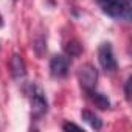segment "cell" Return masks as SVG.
<instances>
[{
  "label": "cell",
  "instance_id": "obj_5",
  "mask_svg": "<svg viewBox=\"0 0 132 132\" xmlns=\"http://www.w3.org/2000/svg\"><path fill=\"white\" fill-rule=\"evenodd\" d=\"M70 69V61L64 54H56L50 61V73L53 78H65Z\"/></svg>",
  "mask_w": 132,
  "mask_h": 132
},
{
  "label": "cell",
  "instance_id": "obj_4",
  "mask_svg": "<svg viewBox=\"0 0 132 132\" xmlns=\"http://www.w3.org/2000/svg\"><path fill=\"white\" fill-rule=\"evenodd\" d=\"M98 61L100 65L106 72H115L117 70V59L112 50L110 44H101L98 48Z\"/></svg>",
  "mask_w": 132,
  "mask_h": 132
},
{
  "label": "cell",
  "instance_id": "obj_3",
  "mask_svg": "<svg viewBox=\"0 0 132 132\" xmlns=\"http://www.w3.org/2000/svg\"><path fill=\"white\" fill-rule=\"evenodd\" d=\"M78 79L86 92L93 90L96 87V79H98V72L92 64H84L78 70Z\"/></svg>",
  "mask_w": 132,
  "mask_h": 132
},
{
  "label": "cell",
  "instance_id": "obj_6",
  "mask_svg": "<svg viewBox=\"0 0 132 132\" xmlns=\"http://www.w3.org/2000/svg\"><path fill=\"white\" fill-rule=\"evenodd\" d=\"M10 69H11V73L14 78H22L25 75V64H23V59L19 56V54H14L10 61Z\"/></svg>",
  "mask_w": 132,
  "mask_h": 132
},
{
  "label": "cell",
  "instance_id": "obj_7",
  "mask_svg": "<svg viewBox=\"0 0 132 132\" xmlns=\"http://www.w3.org/2000/svg\"><path fill=\"white\" fill-rule=\"evenodd\" d=\"M81 118L86 121V123H89L90 124V127L92 129H95V130H100L101 127H103V121H101V118L95 113V112H92V110H82L81 112Z\"/></svg>",
  "mask_w": 132,
  "mask_h": 132
},
{
  "label": "cell",
  "instance_id": "obj_9",
  "mask_svg": "<svg viewBox=\"0 0 132 132\" xmlns=\"http://www.w3.org/2000/svg\"><path fill=\"white\" fill-rule=\"evenodd\" d=\"M62 129H64V130H70V129H75V130H82V127H81V126H78V124H75V123H65V124L62 126Z\"/></svg>",
  "mask_w": 132,
  "mask_h": 132
},
{
  "label": "cell",
  "instance_id": "obj_10",
  "mask_svg": "<svg viewBox=\"0 0 132 132\" xmlns=\"http://www.w3.org/2000/svg\"><path fill=\"white\" fill-rule=\"evenodd\" d=\"M129 84H130V79L126 81L124 84V93H126V100H130V93H129Z\"/></svg>",
  "mask_w": 132,
  "mask_h": 132
},
{
  "label": "cell",
  "instance_id": "obj_12",
  "mask_svg": "<svg viewBox=\"0 0 132 132\" xmlns=\"http://www.w3.org/2000/svg\"><path fill=\"white\" fill-rule=\"evenodd\" d=\"M3 25V20H2V16H0V27H2Z\"/></svg>",
  "mask_w": 132,
  "mask_h": 132
},
{
  "label": "cell",
  "instance_id": "obj_1",
  "mask_svg": "<svg viewBox=\"0 0 132 132\" xmlns=\"http://www.w3.org/2000/svg\"><path fill=\"white\" fill-rule=\"evenodd\" d=\"M104 14L113 19H130V2L129 0H96Z\"/></svg>",
  "mask_w": 132,
  "mask_h": 132
},
{
  "label": "cell",
  "instance_id": "obj_11",
  "mask_svg": "<svg viewBox=\"0 0 132 132\" xmlns=\"http://www.w3.org/2000/svg\"><path fill=\"white\" fill-rule=\"evenodd\" d=\"M76 45H78V44H73V45H72V48H75ZM67 51H69L70 54H78V53L81 51V47H78V50H75V51H73V50H70V47H67Z\"/></svg>",
  "mask_w": 132,
  "mask_h": 132
},
{
  "label": "cell",
  "instance_id": "obj_2",
  "mask_svg": "<svg viewBox=\"0 0 132 132\" xmlns=\"http://www.w3.org/2000/svg\"><path fill=\"white\" fill-rule=\"evenodd\" d=\"M30 104H31V117L34 120H37V118H40V117H44L47 113L48 103H47V98H45L44 92L40 90V87H37V86L31 87Z\"/></svg>",
  "mask_w": 132,
  "mask_h": 132
},
{
  "label": "cell",
  "instance_id": "obj_8",
  "mask_svg": "<svg viewBox=\"0 0 132 132\" xmlns=\"http://www.w3.org/2000/svg\"><path fill=\"white\" fill-rule=\"evenodd\" d=\"M87 95L90 96V100H92L100 109H109V107H110V101H109V98H107L106 95H103V93H98L95 89H93V90H89Z\"/></svg>",
  "mask_w": 132,
  "mask_h": 132
}]
</instances>
